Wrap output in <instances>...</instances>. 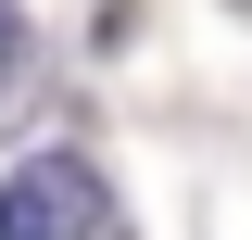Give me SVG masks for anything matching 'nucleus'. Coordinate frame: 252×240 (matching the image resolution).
Wrapping results in <instances>:
<instances>
[{
  "label": "nucleus",
  "mask_w": 252,
  "mask_h": 240,
  "mask_svg": "<svg viewBox=\"0 0 252 240\" xmlns=\"http://www.w3.org/2000/svg\"><path fill=\"white\" fill-rule=\"evenodd\" d=\"M26 76V26H13V0H0V89Z\"/></svg>",
  "instance_id": "2"
},
{
  "label": "nucleus",
  "mask_w": 252,
  "mask_h": 240,
  "mask_svg": "<svg viewBox=\"0 0 252 240\" xmlns=\"http://www.w3.org/2000/svg\"><path fill=\"white\" fill-rule=\"evenodd\" d=\"M101 228V177L76 152H26L0 177V240H89Z\"/></svg>",
  "instance_id": "1"
}]
</instances>
